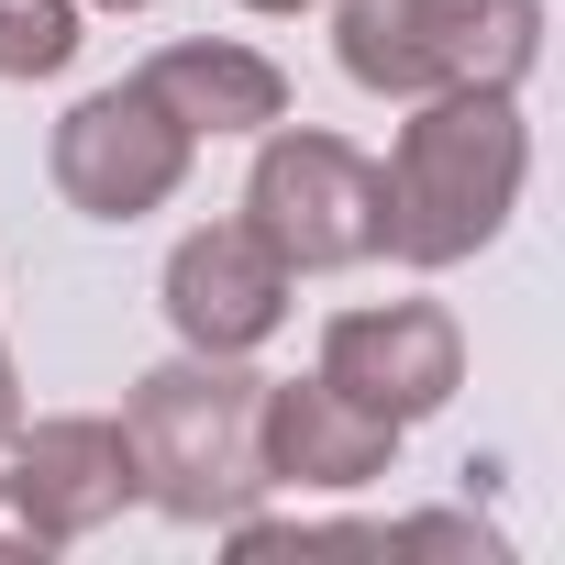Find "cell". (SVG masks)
I'll return each mask as SVG.
<instances>
[{
	"label": "cell",
	"mask_w": 565,
	"mask_h": 565,
	"mask_svg": "<svg viewBox=\"0 0 565 565\" xmlns=\"http://www.w3.org/2000/svg\"><path fill=\"white\" fill-rule=\"evenodd\" d=\"M12 433H23V366L0 355V444H12Z\"/></svg>",
	"instance_id": "obj_12"
},
{
	"label": "cell",
	"mask_w": 565,
	"mask_h": 565,
	"mask_svg": "<svg viewBox=\"0 0 565 565\" xmlns=\"http://www.w3.org/2000/svg\"><path fill=\"white\" fill-rule=\"evenodd\" d=\"M333 56L377 100L433 89H521L543 56V0H344Z\"/></svg>",
	"instance_id": "obj_3"
},
{
	"label": "cell",
	"mask_w": 565,
	"mask_h": 565,
	"mask_svg": "<svg viewBox=\"0 0 565 565\" xmlns=\"http://www.w3.org/2000/svg\"><path fill=\"white\" fill-rule=\"evenodd\" d=\"M0 554H45V543L23 532V510H12V488H0Z\"/></svg>",
	"instance_id": "obj_13"
},
{
	"label": "cell",
	"mask_w": 565,
	"mask_h": 565,
	"mask_svg": "<svg viewBox=\"0 0 565 565\" xmlns=\"http://www.w3.org/2000/svg\"><path fill=\"white\" fill-rule=\"evenodd\" d=\"M255 366L244 355H167L134 377L122 399V444H134V499L189 521V532H222L266 499V466H255Z\"/></svg>",
	"instance_id": "obj_2"
},
{
	"label": "cell",
	"mask_w": 565,
	"mask_h": 565,
	"mask_svg": "<svg viewBox=\"0 0 565 565\" xmlns=\"http://www.w3.org/2000/svg\"><path fill=\"white\" fill-rule=\"evenodd\" d=\"M244 222L277 244L289 277H333V266H366L388 244V189H377V156L322 134V122H289L277 111L266 145H255V178H244Z\"/></svg>",
	"instance_id": "obj_4"
},
{
	"label": "cell",
	"mask_w": 565,
	"mask_h": 565,
	"mask_svg": "<svg viewBox=\"0 0 565 565\" xmlns=\"http://www.w3.org/2000/svg\"><path fill=\"white\" fill-rule=\"evenodd\" d=\"M244 12H311V0H244Z\"/></svg>",
	"instance_id": "obj_14"
},
{
	"label": "cell",
	"mask_w": 565,
	"mask_h": 565,
	"mask_svg": "<svg viewBox=\"0 0 565 565\" xmlns=\"http://www.w3.org/2000/svg\"><path fill=\"white\" fill-rule=\"evenodd\" d=\"M100 12H156V0H100Z\"/></svg>",
	"instance_id": "obj_15"
},
{
	"label": "cell",
	"mask_w": 565,
	"mask_h": 565,
	"mask_svg": "<svg viewBox=\"0 0 565 565\" xmlns=\"http://www.w3.org/2000/svg\"><path fill=\"white\" fill-rule=\"evenodd\" d=\"M178 122H189V145H222V134H266L277 111H289V78H277V56H255V45H222V34H189V45H156L145 67H134Z\"/></svg>",
	"instance_id": "obj_10"
},
{
	"label": "cell",
	"mask_w": 565,
	"mask_h": 565,
	"mask_svg": "<svg viewBox=\"0 0 565 565\" xmlns=\"http://www.w3.org/2000/svg\"><path fill=\"white\" fill-rule=\"evenodd\" d=\"M322 377L344 399H366L377 422L411 433V422H433L466 388V333L433 300H366V311H333L322 322Z\"/></svg>",
	"instance_id": "obj_6"
},
{
	"label": "cell",
	"mask_w": 565,
	"mask_h": 565,
	"mask_svg": "<svg viewBox=\"0 0 565 565\" xmlns=\"http://www.w3.org/2000/svg\"><path fill=\"white\" fill-rule=\"evenodd\" d=\"M189 122L145 89V78H111V89H89L67 122H56V145H45V167H56V189H67V211H89V222H145V211H167L178 200V178H189Z\"/></svg>",
	"instance_id": "obj_5"
},
{
	"label": "cell",
	"mask_w": 565,
	"mask_h": 565,
	"mask_svg": "<svg viewBox=\"0 0 565 565\" xmlns=\"http://www.w3.org/2000/svg\"><path fill=\"white\" fill-rule=\"evenodd\" d=\"M255 466H266V488H322V499H344V488H377L388 466H399V422H377L366 399H344L322 366L311 377H277V388H255Z\"/></svg>",
	"instance_id": "obj_9"
},
{
	"label": "cell",
	"mask_w": 565,
	"mask_h": 565,
	"mask_svg": "<svg viewBox=\"0 0 565 565\" xmlns=\"http://www.w3.org/2000/svg\"><path fill=\"white\" fill-rule=\"evenodd\" d=\"M0 455H12L0 488H12V510H23L34 543H89L100 521L134 510V444H122V422H100V411L23 422Z\"/></svg>",
	"instance_id": "obj_8"
},
{
	"label": "cell",
	"mask_w": 565,
	"mask_h": 565,
	"mask_svg": "<svg viewBox=\"0 0 565 565\" xmlns=\"http://www.w3.org/2000/svg\"><path fill=\"white\" fill-rule=\"evenodd\" d=\"M521 178H532V122H521V89H433L411 100L377 189H388V244L399 266H466L510 233L521 211Z\"/></svg>",
	"instance_id": "obj_1"
},
{
	"label": "cell",
	"mask_w": 565,
	"mask_h": 565,
	"mask_svg": "<svg viewBox=\"0 0 565 565\" xmlns=\"http://www.w3.org/2000/svg\"><path fill=\"white\" fill-rule=\"evenodd\" d=\"M289 289L300 277L277 266V244L244 211L178 233V255H167V322H178L189 355H255L277 322H289Z\"/></svg>",
	"instance_id": "obj_7"
},
{
	"label": "cell",
	"mask_w": 565,
	"mask_h": 565,
	"mask_svg": "<svg viewBox=\"0 0 565 565\" xmlns=\"http://www.w3.org/2000/svg\"><path fill=\"white\" fill-rule=\"evenodd\" d=\"M78 56V0H0V78H67Z\"/></svg>",
	"instance_id": "obj_11"
}]
</instances>
